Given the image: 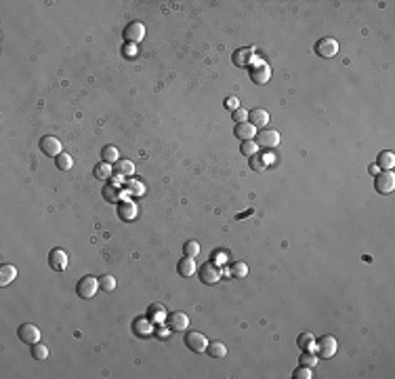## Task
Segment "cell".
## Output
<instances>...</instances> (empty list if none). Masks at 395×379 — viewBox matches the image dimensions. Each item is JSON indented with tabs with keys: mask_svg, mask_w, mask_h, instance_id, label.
I'll use <instances>...</instances> for the list:
<instances>
[{
	"mask_svg": "<svg viewBox=\"0 0 395 379\" xmlns=\"http://www.w3.org/2000/svg\"><path fill=\"white\" fill-rule=\"evenodd\" d=\"M317 344H313L315 347V354L317 358H332L336 354V337H332V335H324V337L315 339Z\"/></svg>",
	"mask_w": 395,
	"mask_h": 379,
	"instance_id": "6da1fadb",
	"label": "cell"
},
{
	"mask_svg": "<svg viewBox=\"0 0 395 379\" xmlns=\"http://www.w3.org/2000/svg\"><path fill=\"white\" fill-rule=\"evenodd\" d=\"M99 287V280L93 276H82L78 284H76V293H78L82 299H91V297H95V293H97Z\"/></svg>",
	"mask_w": 395,
	"mask_h": 379,
	"instance_id": "7a4b0ae2",
	"label": "cell"
},
{
	"mask_svg": "<svg viewBox=\"0 0 395 379\" xmlns=\"http://www.w3.org/2000/svg\"><path fill=\"white\" fill-rule=\"evenodd\" d=\"M198 276H200V280L204 284H216V282L221 280V270H219V265H216L214 261H206V263L200 265Z\"/></svg>",
	"mask_w": 395,
	"mask_h": 379,
	"instance_id": "3957f363",
	"label": "cell"
},
{
	"mask_svg": "<svg viewBox=\"0 0 395 379\" xmlns=\"http://www.w3.org/2000/svg\"><path fill=\"white\" fill-rule=\"evenodd\" d=\"M339 53V42L334 38H320L315 42V55H320L322 59H332V57Z\"/></svg>",
	"mask_w": 395,
	"mask_h": 379,
	"instance_id": "277c9868",
	"label": "cell"
},
{
	"mask_svg": "<svg viewBox=\"0 0 395 379\" xmlns=\"http://www.w3.org/2000/svg\"><path fill=\"white\" fill-rule=\"evenodd\" d=\"M374 188H377L379 194H391L395 190V173H391V171H380V173H377Z\"/></svg>",
	"mask_w": 395,
	"mask_h": 379,
	"instance_id": "5b68a950",
	"label": "cell"
},
{
	"mask_svg": "<svg viewBox=\"0 0 395 379\" xmlns=\"http://www.w3.org/2000/svg\"><path fill=\"white\" fill-rule=\"evenodd\" d=\"M19 339L23 341V344H28V345H34L40 341V328H38L36 325H32V322H25V325L19 327Z\"/></svg>",
	"mask_w": 395,
	"mask_h": 379,
	"instance_id": "8992f818",
	"label": "cell"
},
{
	"mask_svg": "<svg viewBox=\"0 0 395 379\" xmlns=\"http://www.w3.org/2000/svg\"><path fill=\"white\" fill-rule=\"evenodd\" d=\"M185 345H187L192 352L200 354V352H206L208 339H206V335H202V333H198V331H189V333L185 335Z\"/></svg>",
	"mask_w": 395,
	"mask_h": 379,
	"instance_id": "52a82bcc",
	"label": "cell"
},
{
	"mask_svg": "<svg viewBox=\"0 0 395 379\" xmlns=\"http://www.w3.org/2000/svg\"><path fill=\"white\" fill-rule=\"evenodd\" d=\"M280 133L276 129H263L261 133H257V145H261V148L265 150H271L276 148V145L280 143Z\"/></svg>",
	"mask_w": 395,
	"mask_h": 379,
	"instance_id": "ba28073f",
	"label": "cell"
},
{
	"mask_svg": "<svg viewBox=\"0 0 395 379\" xmlns=\"http://www.w3.org/2000/svg\"><path fill=\"white\" fill-rule=\"evenodd\" d=\"M145 38V25L141 21H131L129 25L124 28V40L126 42H141Z\"/></svg>",
	"mask_w": 395,
	"mask_h": 379,
	"instance_id": "9c48e42d",
	"label": "cell"
},
{
	"mask_svg": "<svg viewBox=\"0 0 395 379\" xmlns=\"http://www.w3.org/2000/svg\"><path fill=\"white\" fill-rule=\"evenodd\" d=\"M40 152H42V154H47V156L57 158V156L61 154V141L57 137H53V135H44L40 139Z\"/></svg>",
	"mask_w": 395,
	"mask_h": 379,
	"instance_id": "30bf717a",
	"label": "cell"
},
{
	"mask_svg": "<svg viewBox=\"0 0 395 379\" xmlns=\"http://www.w3.org/2000/svg\"><path fill=\"white\" fill-rule=\"evenodd\" d=\"M49 265L55 272H63L67 268V253L63 249H53L49 253Z\"/></svg>",
	"mask_w": 395,
	"mask_h": 379,
	"instance_id": "8fae6325",
	"label": "cell"
},
{
	"mask_svg": "<svg viewBox=\"0 0 395 379\" xmlns=\"http://www.w3.org/2000/svg\"><path fill=\"white\" fill-rule=\"evenodd\" d=\"M166 325H168L170 331L181 333V331H187V327H189V318H187V314H185V312H173V314L168 316Z\"/></svg>",
	"mask_w": 395,
	"mask_h": 379,
	"instance_id": "7c38bea8",
	"label": "cell"
},
{
	"mask_svg": "<svg viewBox=\"0 0 395 379\" xmlns=\"http://www.w3.org/2000/svg\"><path fill=\"white\" fill-rule=\"evenodd\" d=\"M269 78H271V68L265 66V63H259V66H254L250 69V80L254 85H267Z\"/></svg>",
	"mask_w": 395,
	"mask_h": 379,
	"instance_id": "4fadbf2b",
	"label": "cell"
},
{
	"mask_svg": "<svg viewBox=\"0 0 395 379\" xmlns=\"http://www.w3.org/2000/svg\"><path fill=\"white\" fill-rule=\"evenodd\" d=\"M137 205L132 200H124V202H118V217L122 221H132L137 217Z\"/></svg>",
	"mask_w": 395,
	"mask_h": 379,
	"instance_id": "5bb4252c",
	"label": "cell"
},
{
	"mask_svg": "<svg viewBox=\"0 0 395 379\" xmlns=\"http://www.w3.org/2000/svg\"><path fill=\"white\" fill-rule=\"evenodd\" d=\"M233 135L238 137V139H242V141H248V139H254L257 137V129L248 122H238L235 124V129H233Z\"/></svg>",
	"mask_w": 395,
	"mask_h": 379,
	"instance_id": "9a60e30c",
	"label": "cell"
},
{
	"mask_svg": "<svg viewBox=\"0 0 395 379\" xmlns=\"http://www.w3.org/2000/svg\"><path fill=\"white\" fill-rule=\"evenodd\" d=\"M248 122H250L254 129H259V126H267V122H269V114H267L265 110H261V107H254V110L248 112Z\"/></svg>",
	"mask_w": 395,
	"mask_h": 379,
	"instance_id": "2e32d148",
	"label": "cell"
},
{
	"mask_svg": "<svg viewBox=\"0 0 395 379\" xmlns=\"http://www.w3.org/2000/svg\"><path fill=\"white\" fill-rule=\"evenodd\" d=\"M231 61L235 68H248V63L252 61V49H238L231 55Z\"/></svg>",
	"mask_w": 395,
	"mask_h": 379,
	"instance_id": "e0dca14e",
	"label": "cell"
},
{
	"mask_svg": "<svg viewBox=\"0 0 395 379\" xmlns=\"http://www.w3.org/2000/svg\"><path fill=\"white\" fill-rule=\"evenodd\" d=\"M377 167L380 171H391L395 167V154L389 150H385V152H380L379 158H377Z\"/></svg>",
	"mask_w": 395,
	"mask_h": 379,
	"instance_id": "ac0fdd59",
	"label": "cell"
},
{
	"mask_svg": "<svg viewBox=\"0 0 395 379\" xmlns=\"http://www.w3.org/2000/svg\"><path fill=\"white\" fill-rule=\"evenodd\" d=\"M17 278V268L11 263H4L2 268H0V287H6V284H11L13 280Z\"/></svg>",
	"mask_w": 395,
	"mask_h": 379,
	"instance_id": "d6986e66",
	"label": "cell"
},
{
	"mask_svg": "<svg viewBox=\"0 0 395 379\" xmlns=\"http://www.w3.org/2000/svg\"><path fill=\"white\" fill-rule=\"evenodd\" d=\"M114 173H118L120 177H129L135 173V164H132L131 160H124V158H120V160L114 164Z\"/></svg>",
	"mask_w": 395,
	"mask_h": 379,
	"instance_id": "ffe728a7",
	"label": "cell"
},
{
	"mask_svg": "<svg viewBox=\"0 0 395 379\" xmlns=\"http://www.w3.org/2000/svg\"><path fill=\"white\" fill-rule=\"evenodd\" d=\"M206 352H208L213 358H225V356H227V345L223 344V341H208Z\"/></svg>",
	"mask_w": 395,
	"mask_h": 379,
	"instance_id": "44dd1931",
	"label": "cell"
},
{
	"mask_svg": "<svg viewBox=\"0 0 395 379\" xmlns=\"http://www.w3.org/2000/svg\"><path fill=\"white\" fill-rule=\"evenodd\" d=\"M177 270H179V274H181V276L189 278V276H194V274H196V261H194L192 257H185V259H181V261H179Z\"/></svg>",
	"mask_w": 395,
	"mask_h": 379,
	"instance_id": "7402d4cb",
	"label": "cell"
},
{
	"mask_svg": "<svg viewBox=\"0 0 395 379\" xmlns=\"http://www.w3.org/2000/svg\"><path fill=\"white\" fill-rule=\"evenodd\" d=\"M101 158H103V162H107V164H116L120 160V152H118V148H114V145H105V148L101 150Z\"/></svg>",
	"mask_w": 395,
	"mask_h": 379,
	"instance_id": "603a6c76",
	"label": "cell"
},
{
	"mask_svg": "<svg viewBox=\"0 0 395 379\" xmlns=\"http://www.w3.org/2000/svg\"><path fill=\"white\" fill-rule=\"evenodd\" d=\"M248 164H250V169H252V171H257V173H265V169L269 167V162H267V160H265V156H261V154L250 156Z\"/></svg>",
	"mask_w": 395,
	"mask_h": 379,
	"instance_id": "cb8c5ba5",
	"label": "cell"
},
{
	"mask_svg": "<svg viewBox=\"0 0 395 379\" xmlns=\"http://www.w3.org/2000/svg\"><path fill=\"white\" fill-rule=\"evenodd\" d=\"M55 164H57V169L59 171H69L74 167V158L69 154H66V152H61V154L55 158Z\"/></svg>",
	"mask_w": 395,
	"mask_h": 379,
	"instance_id": "d4e9b609",
	"label": "cell"
},
{
	"mask_svg": "<svg viewBox=\"0 0 395 379\" xmlns=\"http://www.w3.org/2000/svg\"><path fill=\"white\" fill-rule=\"evenodd\" d=\"M93 173H95V177H97V179H110L112 173H114V169H112V164L101 162V164H97V167H95Z\"/></svg>",
	"mask_w": 395,
	"mask_h": 379,
	"instance_id": "484cf974",
	"label": "cell"
},
{
	"mask_svg": "<svg viewBox=\"0 0 395 379\" xmlns=\"http://www.w3.org/2000/svg\"><path fill=\"white\" fill-rule=\"evenodd\" d=\"M296 344H298L301 350H311L313 344H315V337L311 333H301V335H298V339H296Z\"/></svg>",
	"mask_w": 395,
	"mask_h": 379,
	"instance_id": "4316f807",
	"label": "cell"
},
{
	"mask_svg": "<svg viewBox=\"0 0 395 379\" xmlns=\"http://www.w3.org/2000/svg\"><path fill=\"white\" fill-rule=\"evenodd\" d=\"M317 354H311L309 350H303V356H301V366H307V369H313L317 364Z\"/></svg>",
	"mask_w": 395,
	"mask_h": 379,
	"instance_id": "83f0119b",
	"label": "cell"
},
{
	"mask_svg": "<svg viewBox=\"0 0 395 379\" xmlns=\"http://www.w3.org/2000/svg\"><path fill=\"white\" fill-rule=\"evenodd\" d=\"M229 272H231V276H235V278H244L248 274V265L244 261H233Z\"/></svg>",
	"mask_w": 395,
	"mask_h": 379,
	"instance_id": "f1b7e54d",
	"label": "cell"
},
{
	"mask_svg": "<svg viewBox=\"0 0 395 379\" xmlns=\"http://www.w3.org/2000/svg\"><path fill=\"white\" fill-rule=\"evenodd\" d=\"M47 356H49V347L44 345V344H34V345H32V358L47 360Z\"/></svg>",
	"mask_w": 395,
	"mask_h": 379,
	"instance_id": "f546056e",
	"label": "cell"
},
{
	"mask_svg": "<svg viewBox=\"0 0 395 379\" xmlns=\"http://www.w3.org/2000/svg\"><path fill=\"white\" fill-rule=\"evenodd\" d=\"M183 253H185V257H198L200 255V244L196 242V240H187L185 244H183Z\"/></svg>",
	"mask_w": 395,
	"mask_h": 379,
	"instance_id": "4dcf8cb0",
	"label": "cell"
},
{
	"mask_svg": "<svg viewBox=\"0 0 395 379\" xmlns=\"http://www.w3.org/2000/svg\"><path fill=\"white\" fill-rule=\"evenodd\" d=\"M99 287H101V291H114L116 289V278L112 274H103L99 278Z\"/></svg>",
	"mask_w": 395,
	"mask_h": 379,
	"instance_id": "1f68e13d",
	"label": "cell"
},
{
	"mask_svg": "<svg viewBox=\"0 0 395 379\" xmlns=\"http://www.w3.org/2000/svg\"><path fill=\"white\" fill-rule=\"evenodd\" d=\"M103 198L107 202H118L120 200V190L116 186H105L103 188Z\"/></svg>",
	"mask_w": 395,
	"mask_h": 379,
	"instance_id": "d6a6232c",
	"label": "cell"
},
{
	"mask_svg": "<svg viewBox=\"0 0 395 379\" xmlns=\"http://www.w3.org/2000/svg\"><path fill=\"white\" fill-rule=\"evenodd\" d=\"M257 150H259V145H257V141H252V139L242 141V145H240V152L244 156H254V154H257Z\"/></svg>",
	"mask_w": 395,
	"mask_h": 379,
	"instance_id": "836d02e7",
	"label": "cell"
},
{
	"mask_svg": "<svg viewBox=\"0 0 395 379\" xmlns=\"http://www.w3.org/2000/svg\"><path fill=\"white\" fill-rule=\"evenodd\" d=\"M149 318H156V320H164L166 318V308L160 306V303H154L149 310Z\"/></svg>",
	"mask_w": 395,
	"mask_h": 379,
	"instance_id": "e575fe53",
	"label": "cell"
},
{
	"mask_svg": "<svg viewBox=\"0 0 395 379\" xmlns=\"http://www.w3.org/2000/svg\"><path fill=\"white\" fill-rule=\"evenodd\" d=\"M292 377L295 379H311L313 375H311V369H307V366H298V369H295V373H292Z\"/></svg>",
	"mask_w": 395,
	"mask_h": 379,
	"instance_id": "d590c367",
	"label": "cell"
},
{
	"mask_svg": "<svg viewBox=\"0 0 395 379\" xmlns=\"http://www.w3.org/2000/svg\"><path fill=\"white\" fill-rule=\"evenodd\" d=\"M231 118H233V122L238 124V122H246L248 120V112L246 110H242V107H238L233 114H231Z\"/></svg>",
	"mask_w": 395,
	"mask_h": 379,
	"instance_id": "8d00e7d4",
	"label": "cell"
},
{
	"mask_svg": "<svg viewBox=\"0 0 395 379\" xmlns=\"http://www.w3.org/2000/svg\"><path fill=\"white\" fill-rule=\"evenodd\" d=\"M225 107H227L229 112H235L240 107V99L238 97H227L225 99Z\"/></svg>",
	"mask_w": 395,
	"mask_h": 379,
	"instance_id": "74e56055",
	"label": "cell"
},
{
	"mask_svg": "<svg viewBox=\"0 0 395 379\" xmlns=\"http://www.w3.org/2000/svg\"><path fill=\"white\" fill-rule=\"evenodd\" d=\"M124 55H126V57H135V55H137V49L132 47V42H126V47H124Z\"/></svg>",
	"mask_w": 395,
	"mask_h": 379,
	"instance_id": "f35d334b",
	"label": "cell"
}]
</instances>
